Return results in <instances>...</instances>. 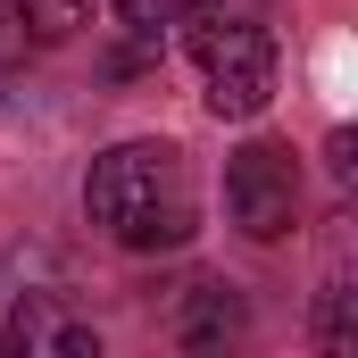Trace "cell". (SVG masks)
Returning a JSON list of instances; mask_svg holds the SVG:
<instances>
[{"label":"cell","mask_w":358,"mask_h":358,"mask_svg":"<svg viewBox=\"0 0 358 358\" xmlns=\"http://www.w3.org/2000/svg\"><path fill=\"white\" fill-rule=\"evenodd\" d=\"M84 25H92V0H0V76L50 42H76Z\"/></svg>","instance_id":"4"},{"label":"cell","mask_w":358,"mask_h":358,"mask_svg":"<svg viewBox=\"0 0 358 358\" xmlns=\"http://www.w3.org/2000/svg\"><path fill=\"white\" fill-rule=\"evenodd\" d=\"M84 208L117 250H183L200 234V183L176 142H117L84 176Z\"/></svg>","instance_id":"1"},{"label":"cell","mask_w":358,"mask_h":358,"mask_svg":"<svg viewBox=\"0 0 358 358\" xmlns=\"http://www.w3.org/2000/svg\"><path fill=\"white\" fill-rule=\"evenodd\" d=\"M183 50L200 67V92L217 117H259L275 100V34L250 0H192L183 8Z\"/></svg>","instance_id":"2"},{"label":"cell","mask_w":358,"mask_h":358,"mask_svg":"<svg viewBox=\"0 0 358 358\" xmlns=\"http://www.w3.org/2000/svg\"><path fill=\"white\" fill-rule=\"evenodd\" d=\"M200 300H192V317H183V342L192 350H208V342H234L242 334V300H234V283H192Z\"/></svg>","instance_id":"6"},{"label":"cell","mask_w":358,"mask_h":358,"mask_svg":"<svg viewBox=\"0 0 358 358\" xmlns=\"http://www.w3.org/2000/svg\"><path fill=\"white\" fill-rule=\"evenodd\" d=\"M0 342H8V350H25V358H92V350H100V334H92L84 317H67L50 292H25V300L8 308Z\"/></svg>","instance_id":"5"},{"label":"cell","mask_w":358,"mask_h":358,"mask_svg":"<svg viewBox=\"0 0 358 358\" xmlns=\"http://www.w3.org/2000/svg\"><path fill=\"white\" fill-rule=\"evenodd\" d=\"M225 217L250 242H283L300 225V159H292V142H242L225 159Z\"/></svg>","instance_id":"3"},{"label":"cell","mask_w":358,"mask_h":358,"mask_svg":"<svg viewBox=\"0 0 358 358\" xmlns=\"http://www.w3.org/2000/svg\"><path fill=\"white\" fill-rule=\"evenodd\" d=\"M108 8H117V25H125L134 42H159L167 25H183V8H192V0H108Z\"/></svg>","instance_id":"7"}]
</instances>
